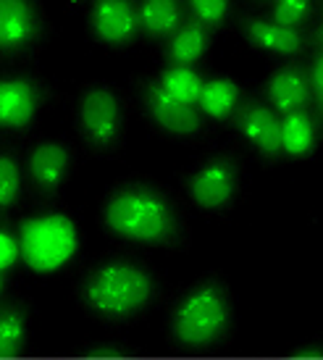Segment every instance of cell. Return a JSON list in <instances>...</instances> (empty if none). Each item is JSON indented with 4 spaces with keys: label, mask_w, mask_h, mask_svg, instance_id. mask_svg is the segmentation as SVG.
I'll return each mask as SVG.
<instances>
[{
    "label": "cell",
    "mask_w": 323,
    "mask_h": 360,
    "mask_svg": "<svg viewBox=\"0 0 323 360\" xmlns=\"http://www.w3.org/2000/svg\"><path fill=\"white\" fill-rule=\"evenodd\" d=\"M105 226L124 240L163 245L176 231V213L161 192L150 187H124L103 208Z\"/></svg>",
    "instance_id": "1"
},
{
    "label": "cell",
    "mask_w": 323,
    "mask_h": 360,
    "mask_svg": "<svg viewBox=\"0 0 323 360\" xmlns=\"http://www.w3.org/2000/svg\"><path fill=\"white\" fill-rule=\"evenodd\" d=\"M152 295L150 276L131 263H108L92 274L87 284V302L103 316L121 319L142 305H147Z\"/></svg>",
    "instance_id": "2"
},
{
    "label": "cell",
    "mask_w": 323,
    "mask_h": 360,
    "mask_svg": "<svg viewBox=\"0 0 323 360\" xmlns=\"http://www.w3.org/2000/svg\"><path fill=\"white\" fill-rule=\"evenodd\" d=\"M21 252L32 271L55 274L77 252V229L66 216L48 213L21 224Z\"/></svg>",
    "instance_id": "3"
},
{
    "label": "cell",
    "mask_w": 323,
    "mask_h": 360,
    "mask_svg": "<svg viewBox=\"0 0 323 360\" xmlns=\"http://www.w3.org/2000/svg\"><path fill=\"white\" fill-rule=\"evenodd\" d=\"M226 319H229V313H226V302H223L221 292L213 290V287H202V290H195L179 305L176 319H173V329L184 345L202 347L221 334Z\"/></svg>",
    "instance_id": "4"
},
{
    "label": "cell",
    "mask_w": 323,
    "mask_h": 360,
    "mask_svg": "<svg viewBox=\"0 0 323 360\" xmlns=\"http://www.w3.org/2000/svg\"><path fill=\"white\" fill-rule=\"evenodd\" d=\"M79 127L81 134L95 148H108L116 142L121 129V105L113 90L95 84L87 87L79 98Z\"/></svg>",
    "instance_id": "5"
},
{
    "label": "cell",
    "mask_w": 323,
    "mask_h": 360,
    "mask_svg": "<svg viewBox=\"0 0 323 360\" xmlns=\"http://www.w3.org/2000/svg\"><path fill=\"white\" fill-rule=\"evenodd\" d=\"M145 105L152 121L169 134L176 137H190L202 129V116L200 110L190 105V103L176 101L173 95L161 87V82H147L145 84Z\"/></svg>",
    "instance_id": "6"
},
{
    "label": "cell",
    "mask_w": 323,
    "mask_h": 360,
    "mask_svg": "<svg viewBox=\"0 0 323 360\" xmlns=\"http://www.w3.org/2000/svg\"><path fill=\"white\" fill-rule=\"evenodd\" d=\"M237 192V166L229 158H216L197 169L190 179V195L202 210H223Z\"/></svg>",
    "instance_id": "7"
},
{
    "label": "cell",
    "mask_w": 323,
    "mask_h": 360,
    "mask_svg": "<svg viewBox=\"0 0 323 360\" xmlns=\"http://www.w3.org/2000/svg\"><path fill=\"white\" fill-rule=\"evenodd\" d=\"M140 30V13L131 0H95L92 32L111 48H126Z\"/></svg>",
    "instance_id": "8"
},
{
    "label": "cell",
    "mask_w": 323,
    "mask_h": 360,
    "mask_svg": "<svg viewBox=\"0 0 323 360\" xmlns=\"http://www.w3.org/2000/svg\"><path fill=\"white\" fill-rule=\"evenodd\" d=\"M40 34L34 0H0V48L3 53L27 51Z\"/></svg>",
    "instance_id": "9"
},
{
    "label": "cell",
    "mask_w": 323,
    "mask_h": 360,
    "mask_svg": "<svg viewBox=\"0 0 323 360\" xmlns=\"http://www.w3.org/2000/svg\"><path fill=\"white\" fill-rule=\"evenodd\" d=\"M40 105L37 84L24 77H8L0 84V124L6 129H24L29 127Z\"/></svg>",
    "instance_id": "10"
},
{
    "label": "cell",
    "mask_w": 323,
    "mask_h": 360,
    "mask_svg": "<svg viewBox=\"0 0 323 360\" xmlns=\"http://www.w3.org/2000/svg\"><path fill=\"white\" fill-rule=\"evenodd\" d=\"M239 30L255 48L276 56H294L305 48V37L300 30L276 24L273 19H261V16H242L239 19Z\"/></svg>",
    "instance_id": "11"
},
{
    "label": "cell",
    "mask_w": 323,
    "mask_h": 360,
    "mask_svg": "<svg viewBox=\"0 0 323 360\" xmlns=\"http://www.w3.org/2000/svg\"><path fill=\"white\" fill-rule=\"evenodd\" d=\"M239 129L247 137V142H253L265 158H276L284 153L282 121L276 119V113L268 105H263V103L244 105L242 113H239Z\"/></svg>",
    "instance_id": "12"
},
{
    "label": "cell",
    "mask_w": 323,
    "mask_h": 360,
    "mask_svg": "<svg viewBox=\"0 0 323 360\" xmlns=\"http://www.w3.org/2000/svg\"><path fill=\"white\" fill-rule=\"evenodd\" d=\"M265 92H268L273 110H279L284 116L294 113V110H303L313 95L310 77L297 66H284V69L273 71L268 84H265Z\"/></svg>",
    "instance_id": "13"
},
{
    "label": "cell",
    "mask_w": 323,
    "mask_h": 360,
    "mask_svg": "<svg viewBox=\"0 0 323 360\" xmlns=\"http://www.w3.org/2000/svg\"><path fill=\"white\" fill-rule=\"evenodd\" d=\"M69 169V150L61 142H40L29 155L32 181L45 192L58 190L66 179Z\"/></svg>",
    "instance_id": "14"
},
{
    "label": "cell",
    "mask_w": 323,
    "mask_h": 360,
    "mask_svg": "<svg viewBox=\"0 0 323 360\" xmlns=\"http://www.w3.org/2000/svg\"><path fill=\"white\" fill-rule=\"evenodd\" d=\"M211 42V30L202 27L200 21H184L179 30L171 34V40L166 45V60L171 66H192L205 56Z\"/></svg>",
    "instance_id": "15"
},
{
    "label": "cell",
    "mask_w": 323,
    "mask_h": 360,
    "mask_svg": "<svg viewBox=\"0 0 323 360\" xmlns=\"http://www.w3.org/2000/svg\"><path fill=\"white\" fill-rule=\"evenodd\" d=\"M140 30L147 37H171L184 24L182 0H140Z\"/></svg>",
    "instance_id": "16"
},
{
    "label": "cell",
    "mask_w": 323,
    "mask_h": 360,
    "mask_svg": "<svg viewBox=\"0 0 323 360\" xmlns=\"http://www.w3.org/2000/svg\"><path fill=\"white\" fill-rule=\"evenodd\" d=\"M315 145L313 119L305 110L286 113L282 119V150L292 158H305Z\"/></svg>",
    "instance_id": "17"
},
{
    "label": "cell",
    "mask_w": 323,
    "mask_h": 360,
    "mask_svg": "<svg viewBox=\"0 0 323 360\" xmlns=\"http://www.w3.org/2000/svg\"><path fill=\"white\" fill-rule=\"evenodd\" d=\"M239 101V87L232 79H211L205 82V90L200 95V110L211 119H226L232 116Z\"/></svg>",
    "instance_id": "18"
},
{
    "label": "cell",
    "mask_w": 323,
    "mask_h": 360,
    "mask_svg": "<svg viewBox=\"0 0 323 360\" xmlns=\"http://www.w3.org/2000/svg\"><path fill=\"white\" fill-rule=\"evenodd\" d=\"M158 82L169 95H173L182 103H190V105H197L202 90H205V82L200 79V74L192 71L190 66H169Z\"/></svg>",
    "instance_id": "19"
},
{
    "label": "cell",
    "mask_w": 323,
    "mask_h": 360,
    "mask_svg": "<svg viewBox=\"0 0 323 360\" xmlns=\"http://www.w3.org/2000/svg\"><path fill=\"white\" fill-rule=\"evenodd\" d=\"M187 8L192 13V19L200 21L202 27L218 30L229 19L232 0H187Z\"/></svg>",
    "instance_id": "20"
},
{
    "label": "cell",
    "mask_w": 323,
    "mask_h": 360,
    "mask_svg": "<svg viewBox=\"0 0 323 360\" xmlns=\"http://www.w3.org/2000/svg\"><path fill=\"white\" fill-rule=\"evenodd\" d=\"M310 8H313V0H273L271 19L276 24L297 30L300 24L310 19Z\"/></svg>",
    "instance_id": "21"
},
{
    "label": "cell",
    "mask_w": 323,
    "mask_h": 360,
    "mask_svg": "<svg viewBox=\"0 0 323 360\" xmlns=\"http://www.w3.org/2000/svg\"><path fill=\"white\" fill-rule=\"evenodd\" d=\"M21 190V176H19V166L11 155H3L0 158V205L3 208H11L16 198H19Z\"/></svg>",
    "instance_id": "22"
},
{
    "label": "cell",
    "mask_w": 323,
    "mask_h": 360,
    "mask_svg": "<svg viewBox=\"0 0 323 360\" xmlns=\"http://www.w3.org/2000/svg\"><path fill=\"white\" fill-rule=\"evenodd\" d=\"M24 345V321L19 313H6L0 319V355H13Z\"/></svg>",
    "instance_id": "23"
},
{
    "label": "cell",
    "mask_w": 323,
    "mask_h": 360,
    "mask_svg": "<svg viewBox=\"0 0 323 360\" xmlns=\"http://www.w3.org/2000/svg\"><path fill=\"white\" fill-rule=\"evenodd\" d=\"M21 258V242L11 231H0V271H11Z\"/></svg>",
    "instance_id": "24"
},
{
    "label": "cell",
    "mask_w": 323,
    "mask_h": 360,
    "mask_svg": "<svg viewBox=\"0 0 323 360\" xmlns=\"http://www.w3.org/2000/svg\"><path fill=\"white\" fill-rule=\"evenodd\" d=\"M310 90L315 95V105L323 113V48L315 53L313 66H310Z\"/></svg>",
    "instance_id": "25"
},
{
    "label": "cell",
    "mask_w": 323,
    "mask_h": 360,
    "mask_svg": "<svg viewBox=\"0 0 323 360\" xmlns=\"http://www.w3.org/2000/svg\"><path fill=\"white\" fill-rule=\"evenodd\" d=\"M315 42L323 48V21H321V27H318V32H315Z\"/></svg>",
    "instance_id": "26"
},
{
    "label": "cell",
    "mask_w": 323,
    "mask_h": 360,
    "mask_svg": "<svg viewBox=\"0 0 323 360\" xmlns=\"http://www.w3.org/2000/svg\"><path fill=\"white\" fill-rule=\"evenodd\" d=\"M71 3H77V0H71Z\"/></svg>",
    "instance_id": "27"
}]
</instances>
